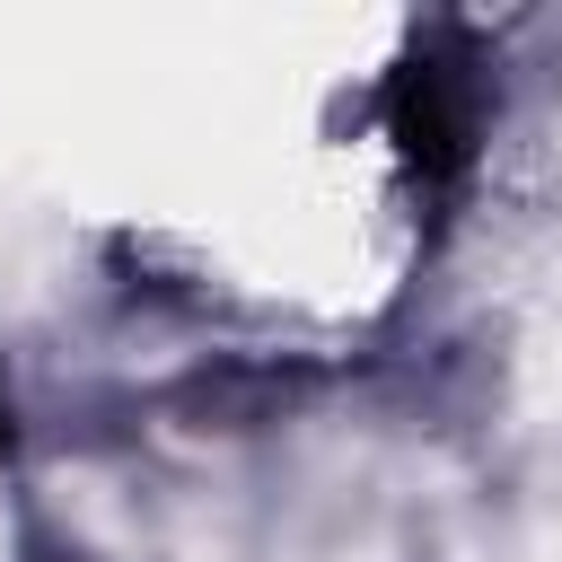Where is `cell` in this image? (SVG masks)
<instances>
[{"mask_svg": "<svg viewBox=\"0 0 562 562\" xmlns=\"http://www.w3.org/2000/svg\"><path fill=\"white\" fill-rule=\"evenodd\" d=\"M465 70H474L465 53L422 35L386 79V132H395V149L422 184H457L474 167V79Z\"/></svg>", "mask_w": 562, "mask_h": 562, "instance_id": "6da1fadb", "label": "cell"}, {"mask_svg": "<svg viewBox=\"0 0 562 562\" xmlns=\"http://www.w3.org/2000/svg\"><path fill=\"white\" fill-rule=\"evenodd\" d=\"M0 457H9V395H0Z\"/></svg>", "mask_w": 562, "mask_h": 562, "instance_id": "7a4b0ae2", "label": "cell"}]
</instances>
